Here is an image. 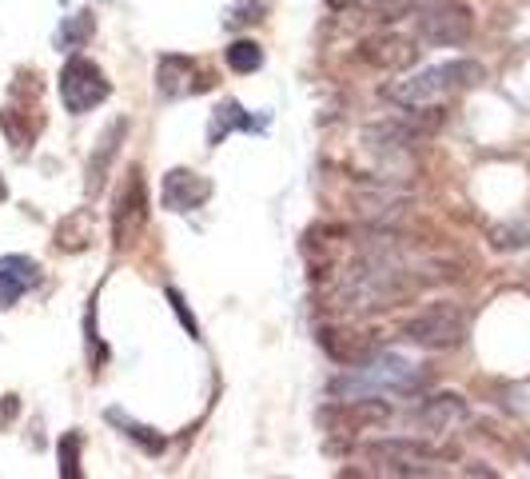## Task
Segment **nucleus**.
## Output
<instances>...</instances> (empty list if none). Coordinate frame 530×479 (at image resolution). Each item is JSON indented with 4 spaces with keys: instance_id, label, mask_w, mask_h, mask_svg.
<instances>
[{
    "instance_id": "obj_13",
    "label": "nucleus",
    "mask_w": 530,
    "mask_h": 479,
    "mask_svg": "<svg viewBox=\"0 0 530 479\" xmlns=\"http://www.w3.org/2000/svg\"><path fill=\"white\" fill-rule=\"evenodd\" d=\"M40 280V264L32 256H0V308H12L20 304V296L28 288H36Z\"/></svg>"
},
{
    "instance_id": "obj_1",
    "label": "nucleus",
    "mask_w": 530,
    "mask_h": 479,
    "mask_svg": "<svg viewBox=\"0 0 530 479\" xmlns=\"http://www.w3.org/2000/svg\"><path fill=\"white\" fill-rule=\"evenodd\" d=\"M487 72L479 60H447V64H435V68H423L415 72L411 80H399L387 88L391 100H399L403 108H419V104H435L443 100L447 92H459V88H471L479 84Z\"/></svg>"
},
{
    "instance_id": "obj_2",
    "label": "nucleus",
    "mask_w": 530,
    "mask_h": 479,
    "mask_svg": "<svg viewBox=\"0 0 530 479\" xmlns=\"http://www.w3.org/2000/svg\"><path fill=\"white\" fill-rule=\"evenodd\" d=\"M148 216H152V200H148V184H144V172L140 168H128L120 188H116V200H112V244L124 252V248H136L144 228H148Z\"/></svg>"
},
{
    "instance_id": "obj_25",
    "label": "nucleus",
    "mask_w": 530,
    "mask_h": 479,
    "mask_svg": "<svg viewBox=\"0 0 530 479\" xmlns=\"http://www.w3.org/2000/svg\"><path fill=\"white\" fill-rule=\"evenodd\" d=\"M527 460H530V444H527Z\"/></svg>"
},
{
    "instance_id": "obj_23",
    "label": "nucleus",
    "mask_w": 530,
    "mask_h": 479,
    "mask_svg": "<svg viewBox=\"0 0 530 479\" xmlns=\"http://www.w3.org/2000/svg\"><path fill=\"white\" fill-rule=\"evenodd\" d=\"M164 296H168V304H172V312H176V316H180V324H184V328H188V336H192V340H200V324H196V316H192V312H188V304H184V296H180V292H176V288H168V292H164Z\"/></svg>"
},
{
    "instance_id": "obj_17",
    "label": "nucleus",
    "mask_w": 530,
    "mask_h": 479,
    "mask_svg": "<svg viewBox=\"0 0 530 479\" xmlns=\"http://www.w3.org/2000/svg\"><path fill=\"white\" fill-rule=\"evenodd\" d=\"M0 132H4V140H8L16 152H24V148L32 144V136H36V128L28 124V112L16 108V104L0 108Z\"/></svg>"
},
{
    "instance_id": "obj_15",
    "label": "nucleus",
    "mask_w": 530,
    "mask_h": 479,
    "mask_svg": "<svg viewBox=\"0 0 530 479\" xmlns=\"http://www.w3.org/2000/svg\"><path fill=\"white\" fill-rule=\"evenodd\" d=\"M92 232H96V220H92V208H76L68 212L60 224H56V248L60 252H84L92 244Z\"/></svg>"
},
{
    "instance_id": "obj_7",
    "label": "nucleus",
    "mask_w": 530,
    "mask_h": 479,
    "mask_svg": "<svg viewBox=\"0 0 530 479\" xmlns=\"http://www.w3.org/2000/svg\"><path fill=\"white\" fill-rule=\"evenodd\" d=\"M363 456L387 464L383 472H391V476H435L439 468H427V464L443 460V452H435L423 440H379V444H367Z\"/></svg>"
},
{
    "instance_id": "obj_20",
    "label": "nucleus",
    "mask_w": 530,
    "mask_h": 479,
    "mask_svg": "<svg viewBox=\"0 0 530 479\" xmlns=\"http://www.w3.org/2000/svg\"><path fill=\"white\" fill-rule=\"evenodd\" d=\"M224 60H228V68L232 72H256L260 64H264V48L256 44V40H236V44H228V52H224Z\"/></svg>"
},
{
    "instance_id": "obj_11",
    "label": "nucleus",
    "mask_w": 530,
    "mask_h": 479,
    "mask_svg": "<svg viewBox=\"0 0 530 479\" xmlns=\"http://www.w3.org/2000/svg\"><path fill=\"white\" fill-rule=\"evenodd\" d=\"M319 348H323L335 364H343V368L371 364V356H375V344H371L367 336H359V332H351V328H335V324L319 328Z\"/></svg>"
},
{
    "instance_id": "obj_21",
    "label": "nucleus",
    "mask_w": 530,
    "mask_h": 479,
    "mask_svg": "<svg viewBox=\"0 0 530 479\" xmlns=\"http://www.w3.org/2000/svg\"><path fill=\"white\" fill-rule=\"evenodd\" d=\"M80 448H84L80 432L60 436V476L64 479H80Z\"/></svg>"
},
{
    "instance_id": "obj_24",
    "label": "nucleus",
    "mask_w": 530,
    "mask_h": 479,
    "mask_svg": "<svg viewBox=\"0 0 530 479\" xmlns=\"http://www.w3.org/2000/svg\"><path fill=\"white\" fill-rule=\"evenodd\" d=\"M4 196H8V188H4V180H0V204H4Z\"/></svg>"
},
{
    "instance_id": "obj_22",
    "label": "nucleus",
    "mask_w": 530,
    "mask_h": 479,
    "mask_svg": "<svg viewBox=\"0 0 530 479\" xmlns=\"http://www.w3.org/2000/svg\"><path fill=\"white\" fill-rule=\"evenodd\" d=\"M527 228H491V244L499 252H515V248H527Z\"/></svg>"
},
{
    "instance_id": "obj_19",
    "label": "nucleus",
    "mask_w": 530,
    "mask_h": 479,
    "mask_svg": "<svg viewBox=\"0 0 530 479\" xmlns=\"http://www.w3.org/2000/svg\"><path fill=\"white\" fill-rule=\"evenodd\" d=\"M96 32V20H92V12H76V16H68L64 24H60V32H56V48H84V40Z\"/></svg>"
},
{
    "instance_id": "obj_9",
    "label": "nucleus",
    "mask_w": 530,
    "mask_h": 479,
    "mask_svg": "<svg viewBox=\"0 0 530 479\" xmlns=\"http://www.w3.org/2000/svg\"><path fill=\"white\" fill-rule=\"evenodd\" d=\"M156 88H160L168 100H180V96L208 92V88H212V76L200 68V60L180 56V52H168V56H160V64H156Z\"/></svg>"
},
{
    "instance_id": "obj_5",
    "label": "nucleus",
    "mask_w": 530,
    "mask_h": 479,
    "mask_svg": "<svg viewBox=\"0 0 530 479\" xmlns=\"http://www.w3.org/2000/svg\"><path fill=\"white\" fill-rule=\"evenodd\" d=\"M112 96V84L104 76V68L88 56H68V64L60 68V100L72 116H84L92 108H100L104 100Z\"/></svg>"
},
{
    "instance_id": "obj_3",
    "label": "nucleus",
    "mask_w": 530,
    "mask_h": 479,
    "mask_svg": "<svg viewBox=\"0 0 530 479\" xmlns=\"http://www.w3.org/2000/svg\"><path fill=\"white\" fill-rule=\"evenodd\" d=\"M411 16H415L419 40H423V44H435V48L467 44L471 32H475V12H471L463 0H435V4L415 8Z\"/></svg>"
},
{
    "instance_id": "obj_6",
    "label": "nucleus",
    "mask_w": 530,
    "mask_h": 479,
    "mask_svg": "<svg viewBox=\"0 0 530 479\" xmlns=\"http://www.w3.org/2000/svg\"><path fill=\"white\" fill-rule=\"evenodd\" d=\"M327 432H339V436H351V432H367V428H379L391 420V404L379 400V396H347V400H335L327 408H319L315 416Z\"/></svg>"
},
{
    "instance_id": "obj_14",
    "label": "nucleus",
    "mask_w": 530,
    "mask_h": 479,
    "mask_svg": "<svg viewBox=\"0 0 530 479\" xmlns=\"http://www.w3.org/2000/svg\"><path fill=\"white\" fill-rule=\"evenodd\" d=\"M415 420H419L423 428H431V432H447V428H455V424L467 420V404H463V396L443 392V396H431V400L419 408Z\"/></svg>"
},
{
    "instance_id": "obj_12",
    "label": "nucleus",
    "mask_w": 530,
    "mask_h": 479,
    "mask_svg": "<svg viewBox=\"0 0 530 479\" xmlns=\"http://www.w3.org/2000/svg\"><path fill=\"white\" fill-rule=\"evenodd\" d=\"M124 136H128V120H112V124L104 128L96 152L88 156V180H84L88 196H100V192H104V180H108V172H112V160H116Z\"/></svg>"
},
{
    "instance_id": "obj_8",
    "label": "nucleus",
    "mask_w": 530,
    "mask_h": 479,
    "mask_svg": "<svg viewBox=\"0 0 530 479\" xmlns=\"http://www.w3.org/2000/svg\"><path fill=\"white\" fill-rule=\"evenodd\" d=\"M419 40L415 36H403V32H371L359 40L355 56L375 68V72H407L415 60H419Z\"/></svg>"
},
{
    "instance_id": "obj_10",
    "label": "nucleus",
    "mask_w": 530,
    "mask_h": 479,
    "mask_svg": "<svg viewBox=\"0 0 530 479\" xmlns=\"http://www.w3.org/2000/svg\"><path fill=\"white\" fill-rule=\"evenodd\" d=\"M160 200L168 212H196L212 200V180L192 172V168H172L164 176V188H160Z\"/></svg>"
},
{
    "instance_id": "obj_18",
    "label": "nucleus",
    "mask_w": 530,
    "mask_h": 479,
    "mask_svg": "<svg viewBox=\"0 0 530 479\" xmlns=\"http://www.w3.org/2000/svg\"><path fill=\"white\" fill-rule=\"evenodd\" d=\"M108 424H116V428H120V432H124L128 440H136V444H140V448H144L148 456H156V452H164V436H156L152 428H144V424H136V420H132V416H124L120 408H108Z\"/></svg>"
},
{
    "instance_id": "obj_4",
    "label": "nucleus",
    "mask_w": 530,
    "mask_h": 479,
    "mask_svg": "<svg viewBox=\"0 0 530 479\" xmlns=\"http://www.w3.org/2000/svg\"><path fill=\"white\" fill-rule=\"evenodd\" d=\"M403 336H407L411 344L427 348V352H451V348H459L463 336H467V316H463V308H455V304H447V300H443V304H427L419 316L407 320Z\"/></svg>"
},
{
    "instance_id": "obj_16",
    "label": "nucleus",
    "mask_w": 530,
    "mask_h": 479,
    "mask_svg": "<svg viewBox=\"0 0 530 479\" xmlns=\"http://www.w3.org/2000/svg\"><path fill=\"white\" fill-rule=\"evenodd\" d=\"M252 132V128H260L256 120H252V112H244L236 100H224L220 108H216V116H212V124H208V144L216 148V144H224L232 132Z\"/></svg>"
}]
</instances>
